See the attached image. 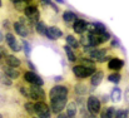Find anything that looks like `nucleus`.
<instances>
[{
    "instance_id": "obj_30",
    "label": "nucleus",
    "mask_w": 129,
    "mask_h": 118,
    "mask_svg": "<svg viewBox=\"0 0 129 118\" xmlns=\"http://www.w3.org/2000/svg\"><path fill=\"white\" fill-rule=\"evenodd\" d=\"M23 108H24V111H25V113L28 114V116H34L35 113H34V102L33 101H25L24 103H23Z\"/></svg>"
},
{
    "instance_id": "obj_40",
    "label": "nucleus",
    "mask_w": 129,
    "mask_h": 118,
    "mask_svg": "<svg viewBox=\"0 0 129 118\" xmlns=\"http://www.w3.org/2000/svg\"><path fill=\"white\" fill-rule=\"evenodd\" d=\"M55 118H69V117H68V116H67V114H65L64 112H61V113L56 114V116H55Z\"/></svg>"
},
{
    "instance_id": "obj_45",
    "label": "nucleus",
    "mask_w": 129,
    "mask_h": 118,
    "mask_svg": "<svg viewBox=\"0 0 129 118\" xmlns=\"http://www.w3.org/2000/svg\"><path fill=\"white\" fill-rule=\"evenodd\" d=\"M25 1V4L28 5V4H30V3H34V0H24Z\"/></svg>"
},
{
    "instance_id": "obj_15",
    "label": "nucleus",
    "mask_w": 129,
    "mask_h": 118,
    "mask_svg": "<svg viewBox=\"0 0 129 118\" xmlns=\"http://www.w3.org/2000/svg\"><path fill=\"white\" fill-rule=\"evenodd\" d=\"M109 53H110L109 46H99V48H94V49H91V50L86 54V57L91 58V59L95 60L96 64H98V62H99L102 58H104L107 54H109Z\"/></svg>"
},
{
    "instance_id": "obj_43",
    "label": "nucleus",
    "mask_w": 129,
    "mask_h": 118,
    "mask_svg": "<svg viewBox=\"0 0 129 118\" xmlns=\"http://www.w3.org/2000/svg\"><path fill=\"white\" fill-rule=\"evenodd\" d=\"M3 41H4V33L0 30V44H1Z\"/></svg>"
},
{
    "instance_id": "obj_50",
    "label": "nucleus",
    "mask_w": 129,
    "mask_h": 118,
    "mask_svg": "<svg viewBox=\"0 0 129 118\" xmlns=\"http://www.w3.org/2000/svg\"><path fill=\"white\" fill-rule=\"evenodd\" d=\"M30 118H38V117H37V116H31Z\"/></svg>"
},
{
    "instance_id": "obj_32",
    "label": "nucleus",
    "mask_w": 129,
    "mask_h": 118,
    "mask_svg": "<svg viewBox=\"0 0 129 118\" xmlns=\"http://www.w3.org/2000/svg\"><path fill=\"white\" fill-rule=\"evenodd\" d=\"M105 111H107L108 118L117 117V107H115V106H105Z\"/></svg>"
},
{
    "instance_id": "obj_23",
    "label": "nucleus",
    "mask_w": 129,
    "mask_h": 118,
    "mask_svg": "<svg viewBox=\"0 0 129 118\" xmlns=\"http://www.w3.org/2000/svg\"><path fill=\"white\" fill-rule=\"evenodd\" d=\"M63 49H64V52H65V55H67L68 62H70L72 64H75V63L78 62V53L74 52V50H73L70 46H68L67 44L63 45Z\"/></svg>"
},
{
    "instance_id": "obj_8",
    "label": "nucleus",
    "mask_w": 129,
    "mask_h": 118,
    "mask_svg": "<svg viewBox=\"0 0 129 118\" xmlns=\"http://www.w3.org/2000/svg\"><path fill=\"white\" fill-rule=\"evenodd\" d=\"M34 113L38 118H53V113L46 102H34Z\"/></svg>"
},
{
    "instance_id": "obj_24",
    "label": "nucleus",
    "mask_w": 129,
    "mask_h": 118,
    "mask_svg": "<svg viewBox=\"0 0 129 118\" xmlns=\"http://www.w3.org/2000/svg\"><path fill=\"white\" fill-rule=\"evenodd\" d=\"M77 63H78V64H82V65H84V67L96 68V62L93 60L91 58L86 57V55H83V54L78 55V62H77Z\"/></svg>"
},
{
    "instance_id": "obj_12",
    "label": "nucleus",
    "mask_w": 129,
    "mask_h": 118,
    "mask_svg": "<svg viewBox=\"0 0 129 118\" xmlns=\"http://www.w3.org/2000/svg\"><path fill=\"white\" fill-rule=\"evenodd\" d=\"M30 88V101L33 102H46V92L44 90L43 87H37V85H29Z\"/></svg>"
},
{
    "instance_id": "obj_3",
    "label": "nucleus",
    "mask_w": 129,
    "mask_h": 118,
    "mask_svg": "<svg viewBox=\"0 0 129 118\" xmlns=\"http://www.w3.org/2000/svg\"><path fill=\"white\" fill-rule=\"evenodd\" d=\"M21 14L29 20V24L31 27H35V24L40 20V9H39V6H38L37 3L28 4L24 8V10H23Z\"/></svg>"
},
{
    "instance_id": "obj_31",
    "label": "nucleus",
    "mask_w": 129,
    "mask_h": 118,
    "mask_svg": "<svg viewBox=\"0 0 129 118\" xmlns=\"http://www.w3.org/2000/svg\"><path fill=\"white\" fill-rule=\"evenodd\" d=\"M1 28H3V30H5V33H6V32H11V30H13V21H11L9 18L3 19V21H1Z\"/></svg>"
},
{
    "instance_id": "obj_36",
    "label": "nucleus",
    "mask_w": 129,
    "mask_h": 118,
    "mask_svg": "<svg viewBox=\"0 0 129 118\" xmlns=\"http://www.w3.org/2000/svg\"><path fill=\"white\" fill-rule=\"evenodd\" d=\"M25 63H26V67H28V69H29V70H31V72H35V70H37V67L34 65V63H33L30 59H26V62H25Z\"/></svg>"
},
{
    "instance_id": "obj_33",
    "label": "nucleus",
    "mask_w": 129,
    "mask_h": 118,
    "mask_svg": "<svg viewBox=\"0 0 129 118\" xmlns=\"http://www.w3.org/2000/svg\"><path fill=\"white\" fill-rule=\"evenodd\" d=\"M119 48H122V44H120V41L117 39L114 35H113V38L110 39L109 41V49H119Z\"/></svg>"
},
{
    "instance_id": "obj_20",
    "label": "nucleus",
    "mask_w": 129,
    "mask_h": 118,
    "mask_svg": "<svg viewBox=\"0 0 129 118\" xmlns=\"http://www.w3.org/2000/svg\"><path fill=\"white\" fill-rule=\"evenodd\" d=\"M15 87H16V90L19 92V94L25 101H30V88H29V84H26L23 80H18Z\"/></svg>"
},
{
    "instance_id": "obj_48",
    "label": "nucleus",
    "mask_w": 129,
    "mask_h": 118,
    "mask_svg": "<svg viewBox=\"0 0 129 118\" xmlns=\"http://www.w3.org/2000/svg\"><path fill=\"white\" fill-rule=\"evenodd\" d=\"M0 8H3V0H0Z\"/></svg>"
},
{
    "instance_id": "obj_5",
    "label": "nucleus",
    "mask_w": 129,
    "mask_h": 118,
    "mask_svg": "<svg viewBox=\"0 0 129 118\" xmlns=\"http://www.w3.org/2000/svg\"><path fill=\"white\" fill-rule=\"evenodd\" d=\"M21 80L29 85H37V87H44L45 84L44 79L37 72H31L29 69H24L21 72Z\"/></svg>"
},
{
    "instance_id": "obj_49",
    "label": "nucleus",
    "mask_w": 129,
    "mask_h": 118,
    "mask_svg": "<svg viewBox=\"0 0 129 118\" xmlns=\"http://www.w3.org/2000/svg\"><path fill=\"white\" fill-rule=\"evenodd\" d=\"M3 59H4V58H3V55L0 54V63H1V60H3Z\"/></svg>"
},
{
    "instance_id": "obj_25",
    "label": "nucleus",
    "mask_w": 129,
    "mask_h": 118,
    "mask_svg": "<svg viewBox=\"0 0 129 118\" xmlns=\"http://www.w3.org/2000/svg\"><path fill=\"white\" fill-rule=\"evenodd\" d=\"M122 97H123V92L120 89V87H113V89L110 90V94H109V98L113 103H118L122 101Z\"/></svg>"
},
{
    "instance_id": "obj_17",
    "label": "nucleus",
    "mask_w": 129,
    "mask_h": 118,
    "mask_svg": "<svg viewBox=\"0 0 129 118\" xmlns=\"http://www.w3.org/2000/svg\"><path fill=\"white\" fill-rule=\"evenodd\" d=\"M88 20L83 19V18H78L73 27H72V30H73V34H77V35H82V34H85L86 29H88Z\"/></svg>"
},
{
    "instance_id": "obj_4",
    "label": "nucleus",
    "mask_w": 129,
    "mask_h": 118,
    "mask_svg": "<svg viewBox=\"0 0 129 118\" xmlns=\"http://www.w3.org/2000/svg\"><path fill=\"white\" fill-rule=\"evenodd\" d=\"M85 107L90 114L99 116V113H100V111L103 108V104H102V102L99 99V96H96L94 93L88 94L85 98Z\"/></svg>"
},
{
    "instance_id": "obj_14",
    "label": "nucleus",
    "mask_w": 129,
    "mask_h": 118,
    "mask_svg": "<svg viewBox=\"0 0 129 118\" xmlns=\"http://www.w3.org/2000/svg\"><path fill=\"white\" fill-rule=\"evenodd\" d=\"M125 67V60L123 58H119L114 55L108 63H107V69L110 72H122Z\"/></svg>"
},
{
    "instance_id": "obj_35",
    "label": "nucleus",
    "mask_w": 129,
    "mask_h": 118,
    "mask_svg": "<svg viewBox=\"0 0 129 118\" xmlns=\"http://www.w3.org/2000/svg\"><path fill=\"white\" fill-rule=\"evenodd\" d=\"M99 99H100V102H102L103 106H108V102L110 101V98H109L108 94H102V96H99Z\"/></svg>"
},
{
    "instance_id": "obj_37",
    "label": "nucleus",
    "mask_w": 129,
    "mask_h": 118,
    "mask_svg": "<svg viewBox=\"0 0 129 118\" xmlns=\"http://www.w3.org/2000/svg\"><path fill=\"white\" fill-rule=\"evenodd\" d=\"M123 97H124V102L129 106V84L125 87V90H124V96Z\"/></svg>"
},
{
    "instance_id": "obj_16",
    "label": "nucleus",
    "mask_w": 129,
    "mask_h": 118,
    "mask_svg": "<svg viewBox=\"0 0 129 118\" xmlns=\"http://www.w3.org/2000/svg\"><path fill=\"white\" fill-rule=\"evenodd\" d=\"M78 18H79V16H78V14H77L75 11H73V10H69V9H67V10H64V11L61 13L63 23H64V24H65V27H67V28H69V29H72V27H73L74 21H75Z\"/></svg>"
},
{
    "instance_id": "obj_19",
    "label": "nucleus",
    "mask_w": 129,
    "mask_h": 118,
    "mask_svg": "<svg viewBox=\"0 0 129 118\" xmlns=\"http://www.w3.org/2000/svg\"><path fill=\"white\" fill-rule=\"evenodd\" d=\"M68 102H69V99H64V101H51V102H49L48 104H49V107H50L51 113L56 116V114L64 112V109H65Z\"/></svg>"
},
{
    "instance_id": "obj_1",
    "label": "nucleus",
    "mask_w": 129,
    "mask_h": 118,
    "mask_svg": "<svg viewBox=\"0 0 129 118\" xmlns=\"http://www.w3.org/2000/svg\"><path fill=\"white\" fill-rule=\"evenodd\" d=\"M72 87L69 83H56L48 92V101H64L72 98Z\"/></svg>"
},
{
    "instance_id": "obj_26",
    "label": "nucleus",
    "mask_w": 129,
    "mask_h": 118,
    "mask_svg": "<svg viewBox=\"0 0 129 118\" xmlns=\"http://www.w3.org/2000/svg\"><path fill=\"white\" fill-rule=\"evenodd\" d=\"M105 78L108 82L118 85L123 80V74H122V72H110V73H108V76H105Z\"/></svg>"
},
{
    "instance_id": "obj_39",
    "label": "nucleus",
    "mask_w": 129,
    "mask_h": 118,
    "mask_svg": "<svg viewBox=\"0 0 129 118\" xmlns=\"http://www.w3.org/2000/svg\"><path fill=\"white\" fill-rule=\"evenodd\" d=\"M39 3L40 4H43V5H45V6H50L51 4H53V0H39Z\"/></svg>"
},
{
    "instance_id": "obj_44",
    "label": "nucleus",
    "mask_w": 129,
    "mask_h": 118,
    "mask_svg": "<svg viewBox=\"0 0 129 118\" xmlns=\"http://www.w3.org/2000/svg\"><path fill=\"white\" fill-rule=\"evenodd\" d=\"M56 4H60V5H63V4H65V0H54Z\"/></svg>"
},
{
    "instance_id": "obj_11",
    "label": "nucleus",
    "mask_w": 129,
    "mask_h": 118,
    "mask_svg": "<svg viewBox=\"0 0 129 118\" xmlns=\"http://www.w3.org/2000/svg\"><path fill=\"white\" fill-rule=\"evenodd\" d=\"M0 72H3L8 78H10L11 80H20L21 79V69H18V68H11V67H8L6 64H4L3 63V60H1V63H0Z\"/></svg>"
},
{
    "instance_id": "obj_42",
    "label": "nucleus",
    "mask_w": 129,
    "mask_h": 118,
    "mask_svg": "<svg viewBox=\"0 0 129 118\" xmlns=\"http://www.w3.org/2000/svg\"><path fill=\"white\" fill-rule=\"evenodd\" d=\"M9 1H10L13 5H14V4H19V3H25L24 0H9Z\"/></svg>"
},
{
    "instance_id": "obj_34",
    "label": "nucleus",
    "mask_w": 129,
    "mask_h": 118,
    "mask_svg": "<svg viewBox=\"0 0 129 118\" xmlns=\"http://www.w3.org/2000/svg\"><path fill=\"white\" fill-rule=\"evenodd\" d=\"M115 118H129L127 108H117V117Z\"/></svg>"
},
{
    "instance_id": "obj_9",
    "label": "nucleus",
    "mask_w": 129,
    "mask_h": 118,
    "mask_svg": "<svg viewBox=\"0 0 129 118\" xmlns=\"http://www.w3.org/2000/svg\"><path fill=\"white\" fill-rule=\"evenodd\" d=\"M72 93L74 97H86L88 94L91 93L90 87L88 84L86 80H82V82H77L73 87H72Z\"/></svg>"
},
{
    "instance_id": "obj_21",
    "label": "nucleus",
    "mask_w": 129,
    "mask_h": 118,
    "mask_svg": "<svg viewBox=\"0 0 129 118\" xmlns=\"http://www.w3.org/2000/svg\"><path fill=\"white\" fill-rule=\"evenodd\" d=\"M64 40H65V44L68 46H70L74 52H79L80 50V44H79V40L75 37V34L73 33H68L67 35H64Z\"/></svg>"
},
{
    "instance_id": "obj_28",
    "label": "nucleus",
    "mask_w": 129,
    "mask_h": 118,
    "mask_svg": "<svg viewBox=\"0 0 129 118\" xmlns=\"http://www.w3.org/2000/svg\"><path fill=\"white\" fill-rule=\"evenodd\" d=\"M46 29H48V25H46V23H45L44 20H39V21L35 24V27H34L35 33H37L38 35H40V37H44V35H45Z\"/></svg>"
},
{
    "instance_id": "obj_2",
    "label": "nucleus",
    "mask_w": 129,
    "mask_h": 118,
    "mask_svg": "<svg viewBox=\"0 0 129 118\" xmlns=\"http://www.w3.org/2000/svg\"><path fill=\"white\" fill-rule=\"evenodd\" d=\"M96 69H98V68L84 67V65H82V64L75 63V64H73V67H72V73H73V76H74V78H75L77 82H82V80H88V79L94 74V72H95Z\"/></svg>"
},
{
    "instance_id": "obj_46",
    "label": "nucleus",
    "mask_w": 129,
    "mask_h": 118,
    "mask_svg": "<svg viewBox=\"0 0 129 118\" xmlns=\"http://www.w3.org/2000/svg\"><path fill=\"white\" fill-rule=\"evenodd\" d=\"M90 118H99V117H98V116H94V114H91V116H90Z\"/></svg>"
},
{
    "instance_id": "obj_18",
    "label": "nucleus",
    "mask_w": 129,
    "mask_h": 118,
    "mask_svg": "<svg viewBox=\"0 0 129 118\" xmlns=\"http://www.w3.org/2000/svg\"><path fill=\"white\" fill-rule=\"evenodd\" d=\"M3 63L6 64L8 67H11V68H18V69H21L23 68V62L19 57H16L15 54H8L4 59H3Z\"/></svg>"
},
{
    "instance_id": "obj_38",
    "label": "nucleus",
    "mask_w": 129,
    "mask_h": 118,
    "mask_svg": "<svg viewBox=\"0 0 129 118\" xmlns=\"http://www.w3.org/2000/svg\"><path fill=\"white\" fill-rule=\"evenodd\" d=\"M0 54L3 55V58H5L9 53H8V48L6 46H4L3 44H0Z\"/></svg>"
},
{
    "instance_id": "obj_29",
    "label": "nucleus",
    "mask_w": 129,
    "mask_h": 118,
    "mask_svg": "<svg viewBox=\"0 0 129 118\" xmlns=\"http://www.w3.org/2000/svg\"><path fill=\"white\" fill-rule=\"evenodd\" d=\"M20 43H21V48H23V52H24V54H25L26 59H29V58H30V55H31V50H33L31 43H30L29 40H26V39H21Z\"/></svg>"
},
{
    "instance_id": "obj_51",
    "label": "nucleus",
    "mask_w": 129,
    "mask_h": 118,
    "mask_svg": "<svg viewBox=\"0 0 129 118\" xmlns=\"http://www.w3.org/2000/svg\"><path fill=\"white\" fill-rule=\"evenodd\" d=\"M127 109H128V114H129V107H128V108H127Z\"/></svg>"
},
{
    "instance_id": "obj_10",
    "label": "nucleus",
    "mask_w": 129,
    "mask_h": 118,
    "mask_svg": "<svg viewBox=\"0 0 129 118\" xmlns=\"http://www.w3.org/2000/svg\"><path fill=\"white\" fill-rule=\"evenodd\" d=\"M104 78H105V72H104L103 69L98 68V69L94 72V74L88 79V84H89V87H90V90L94 92V90L102 84V82H103Z\"/></svg>"
},
{
    "instance_id": "obj_7",
    "label": "nucleus",
    "mask_w": 129,
    "mask_h": 118,
    "mask_svg": "<svg viewBox=\"0 0 129 118\" xmlns=\"http://www.w3.org/2000/svg\"><path fill=\"white\" fill-rule=\"evenodd\" d=\"M4 41L6 44V48L10 52H13V53H20V52H23L21 43L18 40V38L15 37V34L13 32H6L4 34Z\"/></svg>"
},
{
    "instance_id": "obj_6",
    "label": "nucleus",
    "mask_w": 129,
    "mask_h": 118,
    "mask_svg": "<svg viewBox=\"0 0 129 118\" xmlns=\"http://www.w3.org/2000/svg\"><path fill=\"white\" fill-rule=\"evenodd\" d=\"M34 29L18 21V20H14L13 21V33L18 37H20L21 39H26V38H30L34 35Z\"/></svg>"
},
{
    "instance_id": "obj_27",
    "label": "nucleus",
    "mask_w": 129,
    "mask_h": 118,
    "mask_svg": "<svg viewBox=\"0 0 129 118\" xmlns=\"http://www.w3.org/2000/svg\"><path fill=\"white\" fill-rule=\"evenodd\" d=\"M14 87V80L8 78L3 72H0V88L3 89H11Z\"/></svg>"
},
{
    "instance_id": "obj_22",
    "label": "nucleus",
    "mask_w": 129,
    "mask_h": 118,
    "mask_svg": "<svg viewBox=\"0 0 129 118\" xmlns=\"http://www.w3.org/2000/svg\"><path fill=\"white\" fill-rule=\"evenodd\" d=\"M64 113L69 118L78 117V106H77V103H75V101L73 98L69 99V102H68V104H67V107L64 109Z\"/></svg>"
},
{
    "instance_id": "obj_47",
    "label": "nucleus",
    "mask_w": 129,
    "mask_h": 118,
    "mask_svg": "<svg viewBox=\"0 0 129 118\" xmlns=\"http://www.w3.org/2000/svg\"><path fill=\"white\" fill-rule=\"evenodd\" d=\"M0 118H5V116H4V114H3L1 112H0Z\"/></svg>"
},
{
    "instance_id": "obj_13",
    "label": "nucleus",
    "mask_w": 129,
    "mask_h": 118,
    "mask_svg": "<svg viewBox=\"0 0 129 118\" xmlns=\"http://www.w3.org/2000/svg\"><path fill=\"white\" fill-rule=\"evenodd\" d=\"M44 38H46L48 40H51V41H55V40L64 38V33L58 25H48V29H46Z\"/></svg>"
},
{
    "instance_id": "obj_41",
    "label": "nucleus",
    "mask_w": 129,
    "mask_h": 118,
    "mask_svg": "<svg viewBox=\"0 0 129 118\" xmlns=\"http://www.w3.org/2000/svg\"><path fill=\"white\" fill-rule=\"evenodd\" d=\"M63 77L61 76H56V77H54V82H56V83H59V82H61L63 80Z\"/></svg>"
}]
</instances>
